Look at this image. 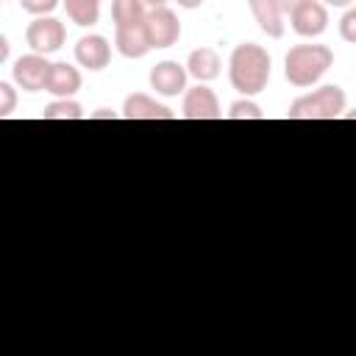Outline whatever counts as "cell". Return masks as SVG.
<instances>
[{
    "mask_svg": "<svg viewBox=\"0 0 356 356\" xmlns=\"http://www.w3.org/2000/svg\"><path fill=\"white\" fill-rule=\"evenodd\" d=\"M270 53L256 44V42H242L231 50V58H228V78H231V86L236 92H242L245 97L250 95H259L267 89V81H270Z\"/></svg>",
    "mask_w": 356,
    "mask_h": 356,
    "instance_id": "obj_1",
    "label": "cell"
},
{
    "mask_svg": "<svg viewBox=\"0 0 356 356\" xmlns=\"http://www.w3.org/2000/svg\"><path fill=\"white\" fill-rule=\"evenodd\" d=\"M334 64V53L325 44H295L284 56V75L292 86H312L317 83Z\"/></svg>",
    "mask_w": 356,
    "mask_h": 356,
    "instance_id": "obj_2",
    "label": "cell"
},
{
    "mask_svg": "<svg viewBox=\"0 0 356 356\" xmlns=\"http://www.w3.org/2000/svg\"><path fill=\"white\" fill-rule=\"evenodd\" d=\"M345 111V92L337 83H325L303 97H298L286 117L289 120H337Z\"/></svg>",
    "mask_w": 356,
    "mask_h": 356,
    "instance_id": "obj_3",
    "label": "cell"
},
{
    "mask_svg": "<svg viewBox=\"0 0 356 356\" xmlns=\"http://www.w3.org/2000/svg\"><path fill=\"white\" fill-rule=\"evenodd\" d=\"M67 39V28L64 22H58L56 17H36L28 28H25V42L33 53H42V56H50L56 50H61Z\"/></svg>",
    "mask_w": 356,
    "mask_h": 356,
    "instance_id": "obj_4",
    "label": "cell"
},
{
    "mask_svg": "<svg viewBox=\"0 0 356 356\" xmlns=\"http://www.w3.org/2000/svg\"><path fill=\"white\" fill-rule=\"evenodd\" d=\"M50 61L47 56L42 53H31V56H19L11 67V78L19 89L25 92H42L47 86V78H50Z\"/></svg>",
    "mask_w": 356,
    "mask_h": 356,
    "instance_id": "obj_5",
    "label": "cell"
},
{
    "mask_svg": "<svg viewBox=\"0 0 356 356\" xmlns=\"http://www.w3.org/2000/svg\"><path fill=\"white\" fill-rule=\"evenodd\" d=\"M147 36L153 47H172L181 39V22L175 17V11H170L167 6H156L147 11Z\"/></svg>",
    "mask_w": 356,
    "mask_h": 356,
    "instance_id": "obj_6",
    "label": "cell"
},
{
    "mask_svg": "<svg viewBox=\"0 0 356 356\" xmlns=\"http://www.w3.org/2000/svg\"><path fill=\"white\" fill-rule=\"evenodd\" d=\"M181 114H184L186 120H220V117H222L220 100H217L214 89H209L206 83H197V86L186 89Z\"/></svg>",
    "mask_w": 356,
    "mask_h": 356,
    "instance_id": "obj_7",
    "label": "cell"
},
{
    "mask_svg": "<svg viewBox=\"0 0 356 356\" xmlns=\"http://www.w3.org/2000/svg\"><path fill=\"white\" fill-rule=\"evenodd\" d=\"M289 19H292V31L306 39H314L328 28V11L320 0H306L289 14Z\"/></svg>",
    "mask_w": 356,
    "mask_h": 356,
    "instance_id": "obj_8",
    "label": "cell"
},
{
    "mask_svg": "<svg viewBox=\"0 0 356 356\" xmlns=\"http://www.w3.org/2000/svg\"><path fill=\"white\" fill-rule=\"evenodd\" d=\"M186 64H178V61H159L153 70H150V89H156L159 95L164 97H175L186 89Z\"/></svg>",
    "mask_w": 356,
    "mask_h": 356,
    "instance_id": "obj_9",
    "label": "cell"
},
{
    "mask_svg": "<svg viewBox=\"0 0 356 356\" xmlns=\"http://www.w3.org/2000/svg\"><path fill=\"white\" fill-rule=\"evenodd\" d=\"M75 61L92 72H100L108 67L111 61V44L106 36L100 33H89V36H81L78 44H75Z\"/></svg>",
    "mask_w": 356,
    "mask_h": 356,
    "instance_id": "obj_10",
    "label": "cell"
},
{
    "mask_svg": "<svg viewBox=\"0 0 356 356\" xmlns=\"http://www.w3.org/2000/svg\"><path fill=\"white\" fill-rule=\"evenodd\" d=\"M145 19H147V17H145ZM114 44H117L120 56H125V58H142L147 50H153L145 22H134V25L114 28Z\"/></svg>",
    "mask_w": 356,
    "mask_h": 356,
    "instance_id": "obj_11",
    "label": "cell"
},
{
    "mask_svg": "<svg viewBox=\"0 0 356 356\" xmlns=\"http://www.w3.org/2000/svg\"><path fill=\"white\" fill-rule=\"evenodd\" d=\"M122 117H125V120H172L175 114H172L164 103L153 100L150 95L136 92V95H128V97H125V103H122Z\"/></svg>",
    "mask_w": 356,
    "mask_h": 356,
    "instance_id": "obj_12",
    "label": "cell"
},
{
    "mask_svg": "<svg viewBox=\"0 0 356 356\" xmlns=\"http://www.w3.org/2000/svg\"><path fill=\"white\" fill-rule=\"evenodd\" d=\"M250 14L256 19V25L270 36V39H281L284 36V11L278 8L275 0H248Z\"/></svg>",
    "mask_w": 356,
    "mask_h": 356,
    "instance_id": "obj_13",
    "label": "cell"
},
{
    "mask_svg": "<svg viewBox=\"0 0 356 356\" xmlns=\"http://www.w3.org/2000/svg\"><path fill=\"white\" fill-rule=\"evenodd\" d=\"M78 89H81V72H78V67H72L67 61H56L50 67V78H47L44 92H50L56 97H72Z\"/></svg>",
    "mask_w": 356,
    "mask_h": 356,
    "instance_id": "obj_14",
    "label": "cell"
},
{
    "mask_svg": "<svg viewBox=\"0 0 356 356\" xmlns=\"http://www.w3.org/2000/svg\"><path fill=\"white\" fill-rule=\"evenodd\" d=\"M220 67H222V61H220L217 50H211V47H197V50H192L189 58H186V72H189L197 83L214 81V78L220 75Z\"/></svg>",
    "mask_w": 356,
    "mask_h": 356,
    "instance_id": "obj_15",
    "label": "cell"
},
{
    "mask_svg": "<svg viewBox=\"0 0 356 356\" xmlns=\"http://www.w3.org/2000/svg\"><path fill=\"white\" fill-rule=\"evenodd\" d=\"M145 17H147L145 0H111V19H114V28L134 25V22H145Z\"/></svg>",
    "mask_w": 356,
    "mask_h": 356,
    "instance_id": "obj_16",
    "label": "cell"
},
{
    "mask_svg": "<svg viewBox=\"0 0 356 356\" xmlns=\"http://www.w3.org/2000/svg\"><path fill=\"white\" fill-rule=\"evenodd\" d=\"M100 3L103 0H64V8H67V17L81 25V28H89L97 22L100 17Z\"/></svg>",
    "mask_w": 356,
    "mask_h": 356,
    "instance_id": "obj_17",
    "label": "cell"
},
{
    "mask_svg": "<svg viewBox=\"0 0 356 356\" xmlns=\"http://www.w3.org/2000/svg\"><path fill=\"white\" fill-rule=\"evenodd\" d=\"M42 120H83V108L72 97H58L50 106H44Z\"/></svg>",
    "mask_w": 356,
    "mask_h": 356,
    "instance_id": "obj_18",
    "label": "cell"
},
{
    "mask_svg": "<svg viewBox=\"0 0 356 356\" xmlns=\"http://www.w3.org/2000/svg\"><path fill=\"white\" fill-rule=\"evenodd\" d=\"M228 120H264V111L250 97H239L228 108Z\"/></svg>",
    "mask_w": 356,
    "mask_h": 356,
    "instance_id": "obj_19",
    "label": "cell"
},
{
    "mask_svg": "<svg viewBox=\"0 0 356 356\" xmlns=\"http://www.w3.org/2000/svg\"><path fill=\"white\" fill-rule=\"evenodd\" d=\"M17 106V92L8 81H0V117H8Z\"/></svg>",
    "mask_w": 356,
    "mask_h": 356,
    "instance_id": "obj_20",
    "label": "cell"
},
{
    "mask_svg": "<svg viewBox=\"0 0 356 356\" xmlns=\"http://www.w3.org/2000/svg\"><path fill=\"white\" fill-rule=\"evenodd\" d=\"M339 36L350 44H356V8H348L339 19Z\"/></svg>",
    "mask_w": 356,
    "mask_h": 356,
    "instance_id": "obj_21",
    "label": "cell"
},
{
    "mask_svg": "<svg viewBox=\"0 0 356 356\" xmlns=\"http://www.w3.org/2000/svg\"><path fill=\"white\" fill-rule=\"evenodd\" d=\"M19 6H22V11H28L33 17H47L58 6V0H19Z\"/></svg>",
    "mask_w": 356,
    "mask_h": 356,
    "instance_id": "obj_22",
    "label": "cell"
},
{
    "mask_svg": "<svg viewBox=\"0 0 356 356\" xmlns=\"http://www.w3.org/2000/svg\"><path fill=\"white\" fill-rule=\"evenodd\" d=\"M275 3H278V8H281L284 14H292V11H295L298 6H303L306 0H275Z\"/></svg>",
    "mask_w": 356,
    "mask_h": 356,
    "instance_id": "obj_23",
    "label": "cell"
},
{
    "mask_svg": "<svg viewBox=\"0 0 356 356\" xmlns=\"http://www.w3.org/2000/svg\"><path fill=\"white\" fill-rule=\"evenodd\" d=\"M89 117H95V120H117V114H114L111 108H97V111H92Z\"/></svg>",
    "mask_w": 356,
    "mask_h": 356,
    "instance_id": "obj_24",
    "label": "cell"
},
{
    "mask_svg": "<svg viewBox=\"0 0 356 356\" xmlns=\"http://www.w3.org/2000/svg\"><path fill=\"white\" fill-rule=\"evenodd\" d=\"M6 58H8V39L0 36V61H6Z\"/></svg>",
    "mask_w": 356,
    "mask_h": 356,
    "instance_id": "obj_25",
    "label": "cell"
},
{
    "mask_svg": "<svg viewBox=\"0 0 356 356\" xmlns=\"http://www.w3.org/2000/svg\"><path fill=\"white\" fill-rule=\"evenodd\" d=\"M175 3H178L181 8H197V6L203 3V0H175Z\"/></svg>",
    "mask_w": 356,
    "mask_h": 356,
    "instance_id": "obj_26",
    "label": "cell"
},
{
    "mask_svg": "<svg viewBox=\"0 0 356 356\" xmlns=\"http://www.w3.org/2000/svg\"><path fill=\"white\" fill-rule=\"evenodd\" d=\"M325 6H334V8H345V6H350L353 0H323Z\"/></svg>",
    "mask_w": 356,
    "mask_h": 356,
    "instance_id": "obj_27",
    "label": "cell"
},
{
    "mask_svg": "<svg viewBox=\"0 0 356 356\" xmlns=\"http://www.w3.org/2000/svg\"><path fill=\"white\" fill-rule=\"evenodd\" d=\"M145 6H150V8H156V6H167V0H145Z\"/></svg>",
    "mask_w": 356,
    "mask_h": 356,
    "instance_id": "obj_28",
    "label": "cell"
},
{
    "mask_svg": "<svg viewBox=\"0 0 356 356\" xmlns=\"http://www.w3.org/2000/svg\"><path fill=\"white\" fill-rule=\"evenodd\" d=\"M345 117H348V120H356V108H353V111H348Z\"/></svg>",
    "mask_w": 356,
    "mask_h": 356,
    "instance_id": "obj_29",
    "label": "cell"
}]
</instances>
